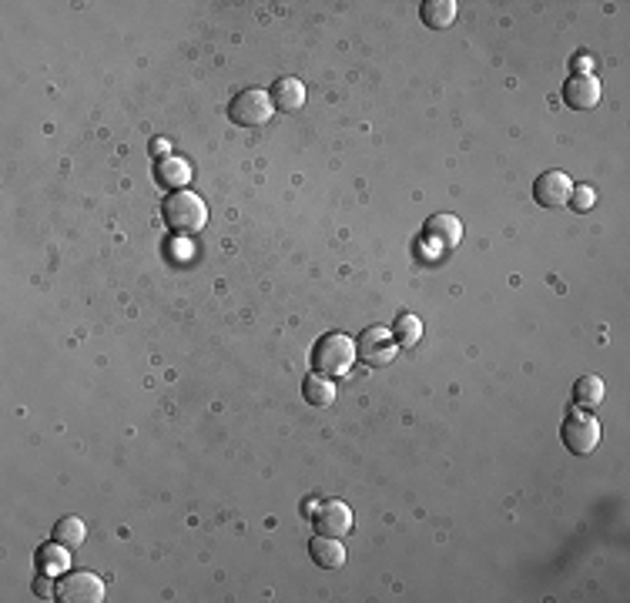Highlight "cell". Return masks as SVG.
Returning <instances> with one entry per match:
<instances>
[{"label": "cell", "mask_w": 630, "mask_h": 603, "mask_svg": "<svg viewBox=\"0 0 630 603\" xmlns=\"http://www.w3.org/2000/svg\"><path fill=\"white\" fill-rule=\"evenodd\" d=\"M393 335H396V343L409 349V345H416L419 339H423V322H419L416 315H409V312H406V315H399V319H396Z\"/></svg>", "instance_id": "19"}, {"label": "cell", "mask_w": 630, "mask_h": 603, "mask_svg": "<svg viewBox=\"0 0 630 603\" xmlns=\"http://www.w3.org/2000/svg\"><path fill=\"white\" fill-rule=\"evenodd\" d=\"M58 600L60 603H101L105 600V583H101L97 573H87V570L64 573L58 583Z\"/></svg>", "instance_id": "5"}, {"label": "cell", "mask_w": 630, "mask_h": 603, "mask_svg": "<svg viewBox=\"0 0 630 603\" xmlns=\"http://www.w3.org/2000/svg\"><path fill=\"white\" fill-rule=\"evenodd\" d=\"M573 191V181L563 171H543V175L534 181V198L536 205H543V208H560V205H567Z\"/></svg>", "instance_id": "9"}, {"label": "cell", "mask_w": 630, "mask_h": 603, "mask_svg": "<svg viewBox=\"0 0 630 603\" xmlns=\"http://www.w3.org/2000/svg\"><path fill=\"white\" fill-rule=\"evenodd\" d=\"M594 71V58L590 54H577L573 58V74H590Z\"/></svg>", "instance_id": "22"}, {"label": "cell", "mask_w": 630, "mask_h": 603, "mask_svg": "<svg viewBox=\"0 0 630 603\" xmlns=\"http://www.w3.org/2000/svg\"><path fill=\"white\" fill-rule=\"evenodd\" d=\"M396 335L393 329H366L359 339L356 352L366 366H389L396 359Z\"/></svg>", "instance_id": "6"}, {"label": "cell", "mask_w": 630, "mask_h": 603, "mask_svg": "<svg viewBox=\"0 0 630 603\" xmlns=\"http://www.w3.org/2000/svg\"><path fill=\"white\" fill-rule=\"evenodd\" d=\"M419 17L429 31H446V27L456 21V4L452 0H426L419 7Z\"/></svg>", "instance_id": "15"}, {"label": "cell", "mask_w": 630, "mask_h": 603, "mask_svg": "<svg viewBox=\"0 0 630 603\" xmlns=\"http://www.w3.org/2000/svg\"><path fill=\"white\" fill-rule=\"evenodd\" d=\"M272 105L278 111H298V107L306 105V84L298 81V78H278L272 84Z\"/></svg>", "instance_id": "12"}, {"label": "cell", "mask_w": 630, "mask_h": 603, "mask_svg": "<svg viewBox=\"0 0 630 603\" xmlns=\"http://www.w3.org/2000/svg\"><path fill=\"white\" fill-rule=\"evenodd\" d=\"M560 439H563V446H567L573 456H587V452H594L597 443H600V423H597L587 409H573V413L563 419V426H560Z\"/></svg>", "instance_id": "3"}, {"label": "cell", "mask_w": 630, "mask_h": 603, "mask_svg": "<svg viewBox=\"0 0 630 603\" xmlns=\"http://www.w3.org/2000/svg\"><path fill=\"white\" fill-rule=\"evenodd\" d=\"M359 359L356 343L345 335V332H325L322 339H315L312 345V372H322V376H345L352 362Z\"/></svg>", "instance_id": "1"}, {"label": "cell", "mask_w": 630, "mask_h": 603, "mask_svg": "<svg viewBox=\"0 0 630 603\" xmlns=\"http://www.w3.org/2000/svg\"><path fill=\"white\" fill-rule=\"evenodd\" d=\"M573 205V212H590V208H594L597 205V191L590 188V185H577V188L571 191V198H567Z\"/></svg>", "instance_id": "20"}, {"label": "cell", "mask_w": 630, "mask_h": 603, "mask_svg": "<svg viewBox=\"0 0 630 603\" xmlns=\"http://www.w3.org/2000/svg\"><path fill=\"white\" fill-rule=\"evenodd\" d=\"M228 118L242 124V128H259L265 121L272 118V97L259 91V87H245V91H238L232 97V105H228Z\"/></svg>", "instance_id": "4"}, {"label": "cell", "mask_w": 630, "mask_h": 603, "mask_svg": "<svg viewBox=\"0 0 630 603\" xmlns=\"http://www.w3.org/2000/svg\"><path fill=\"white\" fill-rule=\"evenodd\" d=\"M34 560H37V570L48 573V577H60L64 570H71V550L60 546L58 540H50V544L41 546Z\"/></svg>", "instance_id": "13"}, {"label": "cell", "mask_w": 630, "mask_h": 603, "mask_svg": "<svg viewBox=\"0 0 630 603\" xmlns=\"http://www.w3.org/2000/svg\"><path fill=\"white\" fill-rule=\"evenodd\" d=\"M463 238V225L456 215H433L426 222V232L419 238V245H429L433 251H450L460 245Z\"/></svg>", "instance_id": "7"}, {"label": "cell", "mask_w": 630, "mask_h": 603, "mask_svg": "<svg viewBox=\"0 0 630 603\" xmlns=\"http://www.w3.org/2000/svg\"><path fill=\"white\" fill-rule=\"evenodd\" d=\"M161 218H165V225L171 228V232L191 235V232L205 228V222H208V205L202 201V195H195V191H188V188L171 191V195H165V201H161Z\"/></svg>", "instance_id": "2"}, {"label": "cell", "mask_w": 630, "mask_h": 603, "mask_svg": "<svg viewBox=\"0 0 630 603\" xmlns=\"http://www.w3.org/2000/svg\"><path fill=\"white\" fill-rule=\"evenodd\" d=\"M563 105L571 111H590L600 105V81L594 74H573L571 81L563 84Z\"/></svg>", "instance_id": "10"}, {"label": "cell", "mask_w": 630, "mask_h": 603, "mask_svg": "<svg viewBox=\"0 0 630 603\" xmlns=\"http://www.w3.org/2000/svg\"><path fill=\"white\" fill-rule=\"evenodd\" d=\"M573 402L580 406V409H594L604 402V382L597 376H580L573 382Z\"/></svg>", "instance_id": "17"}, {"label": "cell", "mask_w": 630, "mask_h": 603, "mask_svg": "<svg viewBox=\"0 0 630 603\" xmlns=\"http://www.w3.org/2000/svg\"><path fill=\"white\" fill-rule=\"evenodd\" d=\"M309 553L315 560V567L322 570H342L345 567V546L339 544V536H312Z\"/></svg>", "instance_id": "11"}, {"label": "cell", "mask_w": 630, "mask_h": 603, "mask_svg": "<svg viewBox=\"0 0 630 603\" xmlns=\"http://www.w3.org/2000/svg\"><path fill=\"white\" fill-rule=\"evenodd\" d=\"M50 540H58L60 546H68V550H78V546L87 540V526H84L78 516H60L54 523V533H50Z\"/></svg>", "instance_id": "16"}, {"label": "cell", "mask_w": 630, "mask_h": 603, "mask_svg": "<svg viewBox=\"0 0 630 603\" xmlns=\"http://www.w3.org/2000/svg\"><path fill=\"white\" fill-rule=\"evenodd\" d=\"M34 593L41 597V600H48V597H58V590H54V583H50L48 573H41V577L34 580Z\"/></svg>", "instance_id": "21"}, {"label": "cell", "mask_w": 630, "mask_h": 603, "mask_svg": "<svg viewBox=\"0 0 630 603\" xmlns=\"http://www.w3.org/2000/svg\"><path fill=\"white\" fill-rule=\"evenodd\" d=\"M191 178V168L181 161V158H165L161 168H158V181L171 191H181L185 188V181Z\"/></svg>", "instance_id": "18"}, {"label": "cell", "mask_w": 630, "mask_h": 603, "mask_svg": "<svg viewBox=\"0 0 630 603\" xmlns=\"http://www.w3.org/2000/svg\"><path fill=\"white\" fill-rule=\"evenodd\" d=\"M315 530L322 533V536H349L352 533V509L345 507L342 499H325V503H319L315 507Z\"/></svg>", "instance_id": "8"}, {"label": "cell", "mask_w": 630, "mask_h": 603, "mask_svg": "<svg viewBox=\"0 0 630 603\" xmlns=\"http://www.w3.org/2000/svg\"><path fill=\"white\" fill-rule=\"evenodd\" d=\"M302 396H306L309 406L325 409V406H333L335 402V382L329 376H322V372H312V376H306V382H302Z\"/></svg>", "instance_id": "14"}]
</instances>
